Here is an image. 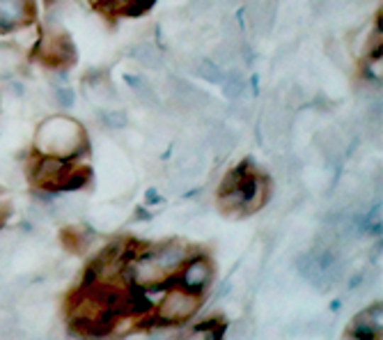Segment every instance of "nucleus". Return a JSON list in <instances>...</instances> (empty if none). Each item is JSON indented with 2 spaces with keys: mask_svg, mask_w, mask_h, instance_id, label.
<instances>
[{
  "mask_svg": "<svg viewBox=\"0 0 383 340\" xmlns=\"http://www.w3.org/2000/svg\"><path fill=\"white\" fill-rule=\"evenodd\" d=\"M85 150V131L72 118H51L39 124L35 136V152L51 157L78 159Z\"/></svg>",
  "mask_w": 383,
  "mask_h": 340,
  "instance_id": "obj_1",
  "label": "nucleus"
},
{
  "mask_svg": "<svg viewBox=\"0 0 383 340\" xmlns=\"http://www.w3.org/2000/svg\"><path fill=\"white\" fill-rule=\"evenodd\" d=\"M200 308V297L189 292L184 287L168 290L163 295V299L156 304V324H182L191 315H195V310Z\"/></svg>",
  "mask_w": 383,
  "mask_h": 340,
  "instance_id": "obj_2",
  "label": "nucleus"
},
{
  "mask_svg": "<svg viewBox=\"0 0 383 340\" xmlns=\"http://www.w3.org/2000/svg\"><path fill=\"white\" fill-rule=\"evenodd\" d=\"M37 55L46 67H55V70L72 67L76 62V48L62 31H46L39 42Z\"/></svg>",
  "mask_w": 383,
  "mask_h": 340,
  "instance_id": "obj_3",
  "label": "nucleus"
},
{
  "mask_svg": "<svg viewBox=\"0 0 383 340\" xmlns=\"http://www.w3.org/2000/svg\"><path fill=\"white\" fill-rule=\"evenodd\" d=\"M299 267H301V274L306 276L312 285L326 287L333 283V278L338 274V258L333 251H314V253L301 258Z\"/></svg>",
  "mask_w": 383,
  "mask_h": 340,
  "instance_id": "obj_4",
  "label": "nucleus"
},
{
  "mask_svg": "<svg viewBox=\"0 0 383 340\" xmlns=\"http://www.w3.org/2000/svg\"><path fill=\"white\" fill-rule=\"evenodd\" d=\"M37 16L35 0H0V31L12 33L33 23Z\"/></svg>",
  "mask_w": 383,
  "mask_h": 340,
  "instance_id": "obj_5",
  "label": "nucleus"
},
{
  "mask_svg": "<svg viewBox=\"0 0 383 340\" xmlns=\"http://www.w3.org/2000/svg\"><path fill=\"white\" fill-rule=\"evenodd\" d=\"M211 280V262L202 253H193L182 265V287L193 295H202Z\"/></svg>",
  "mask_w": 383,
  "mask_h": 340,
  "instance_id": "obj_6",
  "label": "nucleus"
},
{
  "mask_svg": "<svg viewBox=\"0 0 383 340\" xmlns=\"http://www.w3.org/2000/svg\"><path fill=\"white\" fill-rule=\"evenodd\" d=\"M347 338L353 340H381V304L370 306L353 319Z\"/></svg>",
  "mask_w": 383,
  "mask_h": 340,
  "instance_id": "obj_7",
  "label": "nucleus"
},
{
  "mask_svg": "<svg viewBox=\"0 0 383 340\" xmlns=\"http://www.w3.org/2000/svg\"><path fill=\"white\" fill-rule=\"evenodd\" d=\"M131 55L138 60L143 67H150V70H161V65H163V55L161 51L156 48L154 44H140V46H135Z\"/></svg>",
  "mask_w": 383,
  "mask_h": 340,
  "instance_id": "obj_8",
  "label": "nucleus"
},
{
  "mask_svg": "<svg viewBox=\"0 0 383 340\" xmlns=\"http://www.w3.org/2000/svg\"><path fill=\"white\" fill-rule=\"evenodd\" d=\"M124 79H126V83H129V87H133V90H135V94H138L145 104H152V106L156 104L154 87H152L150 83H147V81H143L140 76H133V74H126Z\"/></svg>",
  "mask_w": 383,
  "mask_h": 340,
  "instance_id": "obj_9",
  "label": "nucleus"
},
{
  "mask_svg": "<svg viewBox=\"0 0 383 340\" xmlns=\"http://www.w3.org/2000/svg\"><path fill=\"white\" fill-rule=\"evenodd\" d=\"M60 241H62L67 248L76 253V251H83V248H85L87 237L83 235L81 228H65V230L60 232Z\"/></svg>",
  "mask_w": 383,
  "mask_h": 340,
  "instance_id": "obj_10",
  "label": "nucleus"
},
{
  "mask_svg": "<svg viewBox=\"0 0 383 340\" xmlns=\"http://www.w3.org/2000/svg\"><path fill=\"white\" fill-rule=\"evenodd\" d=\"M195 74H198L200 79L209 81V83H221L225 79V74L218 67V62H213V60H200L198 67H195Z\"/></svg>",
  "mask_w": 383,
  "mask_h": 340,
  "instance_id": "obj_11",
  "label": "nucleus"
},
{
  "mask_svg": "<svg viewBox=\"0 0 383 340\" xmlns=\"http://www.w3.org/2000/svg\"><path fill=\"white\" fill-rule=\"evenodd\" d=\"M223 83V94L228 97V99H239V97L243 94L245 90V81H243V76L237 74V72H232L228 74V79L221 81Z\"/></svg>",
  "mask_w": 383,
  "mask_h": 340,
  "instance_id": "obj_12",
  "label": "nucleus"
},
{
  "mask_svg": "<svg viewBox=\"0 0 383 340\" xmlns=\"http://www.w3.org/2000/svg\"><path fill=\"white\" fill-rule=\"evenodd\" d=\"M101 122L106 124V127H111V129H122L124 124H126V115L120 111H106L101 113Z\"/></svg>",
  "mask_w": 383,
  "mask_h": 340,
  "instance_id": "obj_13",
  "label": "nucleus"
},
{
  "mask_svg": "<svg viewBox=\"0 0 383 340\" xmlns=\"http://www.w3.org/2000/svg\"><path fill=\"white\" fill-rule=\"evenodd\" d=\"M55 97H57V104L65 106V109L74 106V92L70 90V87H60V90L55 92Z\"/></svg>",
  "mask_w": 383,
  "mask_h": 340,
  "instance_id": "obj_14",
  "label": "nucleus"
},
{
  "mask_svg": "<svg viewBox=\"0 0 383 340\" xmlns=\"http://www.w3.org/2000/svg\"><path fill=\"white\" fill-rule=\"evenodd\" d=\"M147 200H150V202H159V196H156V193H147Z\"/></svg>",
  "mask_w": 383,
  "mask_h": 340,
  "instance_id": "obj_15",
  "label": "nucleus"
},
{
  "mask_svg": "<svg viewBox=\"0 0 383 340\" xmlns=\"http://www.w3.org/2000/svg\"><path fill=\"white\" fill-rule=\"evenodd\" d=\"M44 3H46V5H48V7H51V5H53V3H55V0H44Z\"/></svg>",
  "mask_w": 383,
  "mask_h": 340,
  "instance_id": "obj_16",
  "label": "nucleus"
}]
</instances>
